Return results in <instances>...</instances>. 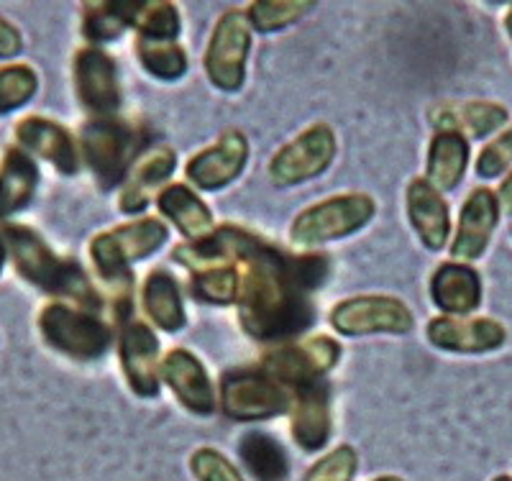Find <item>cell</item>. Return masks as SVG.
<instances>
[{"label": "cell", "mask_w": 512, "mask_h": 481, "mask_svg": "<svg viewBox=\"0 0 512 481\" xmlns=\"http://www.w3.org/2000/svg\"><path fill=\"white\" fill-rule=\"evenodd\" d=\"M510 164H512V126L507 128L500 139L492 141V144L479 154L477 174L479 177H484V180H492V177H500Z\"/></svg>", "instance_id": "cell-37"}, {"label": "cell", "mask_w": 512, "mask_h": 481, "mask_svg": "<svg viewBox=\"0 0 512 481\" xmlns=\"http://www.w3.org/2000/svg\"><path fill=\"white\" fill-rule=\"evenodd\" d=\"M13 136L18 141V149L31 151L44 162L54 164V169L62 174H75L80 169L75 139L57 121H49L44 116H26L16 123Z\"/></svg>", "instance_id": "cell-14"}, {"label": "cell", "mask_w": 512, "mask_h": 481, "mask_svg": "<svg viewBox=\"0 0 512 481\" xmlns=\"http://www.w3.org/2000/svg\"><path fill=\"white\" fill-rule=\"evenodd\" d=\"M249 141L241 131L231 128L210 149L200 151L187 162V180L200 190H221L233 182L246 167Z\"/></svg>", "instance_id": "cell-13"}, {"label": "cell", "mask_w": 512, "mask_h": 481, "mask_svg": "<svg viewBox=\"0 0 512 481\" xmlns=\"http://www.w3.org/2000/svg\"><path fill=\"white\" fill-rule=\"evenodd\" d=\"M292 438L308 453L320 451L331 438V395L323 379L292 389Z\"/></svg>", "instance_id": "cell-16"}, {"label": "cell", "mask_w": 512, "mask_h": 481, "mask_svg": "<svg viewBox=\"0 0 512 481\" xmlns=\"http://www.w3.org/2000/svg\"><path fill=\"white\" fill-rule=\"evenodd\" d=\"M341 346L328 336H315L300 343H282L269 348L262 359V371L277 379L282 387H305L323 379L336 366Z\"/></svg>", "instance_id": "cell-8"}, {"label": "cell", "mask_w": 512, "mask_h": 481, "mask_svg": "<svg viewBox=\"0 0 512 481\" xmlns=\"http://www.w3.org/2000/svg\"><path fill=\"white\" fill-rule=\"evenodd\" d=\"M128 29L123 0L118 3H85L82 6V34L90 41H113Z\"/></svg>", "instance_id": "cell-32"}, {"label": "cell", "mask_w": 512, "mask_h": 481, "mask_svg": "<svg viewBox=\"0 0 512 481\" xmlns=\"http://www.w3.org/2000/svg\"><path fill=\"white\" fill-rule=\"evenodd\" d=\"M175 164L177 157L169 146H159V149H154L149 157L141 159V162L131 169L126 187H123L121 192L123 213H141V210L149 205V195H152L154 187L162 185L169 174L175 172Z\"/></svg>", "instance_id": "cell-24"}, {"label": "cell", "mask_w": 512, "mask_h": 481, "mask_svg": "<svg viewBox=\"0 0 512 481\" xmlns=\"http://www.w3.org/2000/svg\"><path fill=\"white\" fill-rule=\"evenodd\" d=\"M141 300H144L146 315L162 331H180L185 325V308H182L180 290H177L175 279L169 277L167 272H154L146 277Z\"/></svg>", "instance_id": "cell-27"}, {"label": "cell", "mask_w": 512, "mask_h": 481, "mask_svg": "<svg viewBox=\"0 0 512 481\" xmlns=\"http://www.w3.org/2000/svg\"><path fill=\"white\" fill-rule=\"evenodd\" d=\"M374 481H402V479H397V476H382V479H374Z\"/></svg>", "instance_id": "cell-42"}, {"label": "cell", "mask_w": 512, "mask_h": 481, "mask_svg": "<svg viewBox=\"0 0 512 481\" xmlns=\"http://www.w3.org/2000/svg\"><path fill=\"white\" fill-rule=\"evenodd\" d=\"M507 34H510V39H512V8H510V13H507Z\"/></svg>", "instance_id": "cell-41"}, {"label": "cell", "mask_w": 512, "mask_h": 481, "mask_svg": "<svg viewBox=\"0 0 512 481\" xmlns=\"http://www.w3.org/2000/svg\"><path fill=\"white\" fill-rule=\"evenodd\" d=\"M241 461L256 481H285L287 456L282 446L267 433H246L239 443Z\"/></svg>", "instance_id": "cell-28"}, {"label": "cell", "mask_w": 512, "mask_h": 481, "mask_svg": "<svg viewBox=\"0 0 512 481\" xmlns=\"http://www.w3.org/2000/svg\"><path fill=\"white\" fill-rule=\"evenodd\" d=\"M75 90L80 103L98 118H108L121 105L116 64L100 49H82L75 57Z\"/></svg>", "instance_id": "cell-12"}, {"label": "cell", "mask_w": 512, "mask_h": 481, "mask_svg": "<svg viewBox=\"0 0 512 481\" xmlns=\"http://www.w3.org/2000/svg\"><path fill=\"white\" fill-rule=\"evenodd\" d=\"M249 47L251 31L244 13H223L210 36L208 49H205V72H208L210 82L226 93L239 90L244 85Z\"/></svg>", "instance_id": "cell-9"}, {"label": "cell", "mask_w": 512, "mask_h": 481, "mask_svg": "<svg viewBox=\"0 0 512 481\" xmlns=\"http://www.w3.org/2000/svg\"><path fill=\"white\" fill-rule=\"evenodd\" d=\"M497 218H500V200L495 198V192L487 187L474 190L461 210L459 231H456L451 254L464 261L479 259L492 238Z\"/></svg>", "instance_id": "cell-19"}, {"label": "cell", "mask_w": 512, "mask_h": 481, "mask_svg": "<svg viewBox=\"0 0 512 481\" xmlns=\"http://www.w3.org/2000/svg\"><path fill=\"white\" fill-rule=\"evenodd\" d=\"M144 136L134 123L123 118H93L82 126L80 149L82 159L93 169L95 180L103 187H116L126 182Z\"/></svg>", "instance_id": "cell-4"}, {"label": "cell", "mask_w": 512, "mask_h": 481, "mask_svg": "<svg viewBox=\"0 0 512 481\" xmlns=\"http://www.w3.org/2000/svg\"><path fill=\"white\" fill-rule=\"evenodd\" d=\"M236 261L244 264L239 300L241 323L249 336L287 341L308 331L315 318L308 292L326 282V256H290L244 231Z\"/></svg>", "instance_id": "cell-1"}, {"label": "cell", "mask_w": 512, "mask_h": 481, "mask_svg": "<svg viewBox=\"0 0 512 481\" xmlns=\"http://www.w3.org/2000/svg\"><path fill=\"white\" fill-rule=\"evenodd\" d=\"M126 8L128 26L139 31V39L152 41H175L180 34V13L172 3H128Z\"/></svg>", "instance_id": "cell-29"}, {"label": "cell", "mask_w": 512, "mask_h": 481, "mask_svg": "<svg viewBox=\"0 0 512 481\" xmlns=\"http://www.w3.org/2000/svg\"><path fill=\"white\" fill-rule=\"evenodd\" d=\"M24 49V39H21V31L0 16V59H13L21 54Z\"/></svg>", "instance_id": "cell-38"}, {"label": "cell", "mask_w": 512, "mask_h": 481, "mask_svg": "<svg viewBox=\"0 0 512 481\" xmlns=\"http://www.w3.org/2000/svg\"><path fill=\"white\" fill-rule=\"evenodd\" d=\"M39 185V169L24 149H8L0 159V221L24 210Z\"/></svg>", "instance_id": "cell-22"}, {"label": "cell", "mask_w": 512, "mask_h": 481, "mask_svg": "<svg viewBox=\"0 0 512 481\" xmlns=\"http://www.w3.org/2000/svg\"><path fill=\"white\" fill-rule=\"evenodd\" d=\"M162 377L172 387L177 400L195 415H210L216 410V395L208 371L185 348H172L162 361Z\"/></svg>", "instance_id": "cell-18"}, {"label": "cell", "mask_w": 512, "mask_h": 481, "mask_svg": "<svg viewBox=\"0 0 512 481\" xmlns=\"http://www.w3.org/2000/svg\"><path fill=\"white\" fill-rule=\"evenodd\" d=\"M159 341L149 325L139 320H128L121 331V364L128 384L136 395L157 397Z\"/></svg>", "instance_id": "cell-15"}, {"label": "cell", "mask_w": 512, "mask_h": 481, "mask_svg": "<svg viewBox=\"0 0 512 481\" xmlns=\"http://www.w3.org/2000/svg\"><path fill=\"white\" fill-rule=\"evenodd\" d=\"M313 8L308 0H259L249 6V26L256 31H280L285 26L295 24Z\"/></svg>", "instance_id": "cell-34"}, {"label": "cell", "mask_w": 512, "mask_h": 481, "mask_svg": "<svg viewBox=\"0 0 512 481\" xmlns=\"http://www.w3.org/2000/svg\"><path fill=\"white\" fill-rule=\"evenodd\" d=\"M507 333L502 323L489 318H433L428 323V341L443 351L456 354H484L505 343Z\"/></svg>", "instance_id": "cell-17"}, {"label": "cell", "mask_w": 512, "mask_h": 481, "mask_svg": "<svg viewBox=\"0 0 512 481\" xmlns=\"http://www.w3.org/2000/svg\"><path fill=\"white\" fill-rule=\"evenodd\" d=\"M495 481H512L510 476H500V479H495Z\"/></svg>", "instance_id": "cell-43"}, {"label": "cell", "mask_w": 512, "mask_h": 481, "mask_svg": "<svg viewBox=\"0 0 512 481\" xmlns=\"http://www.w3.org/2000/svg\"><path fill=\"white\" fill-rule=\"evenodd\" d=\"M374 215V200L361 192H349L310 205L297 215L290 228V238L297 246L313 249L326 241H336L367 226Z\"/></svg>", "instance_id": "cell-6"}, {"label": "cell", "mask_w": 512, "mask_h": 481, "mask_svg": "<svg viewBox=\"0 0 512 481\" xmlns=\"http://www.w3.org/2000/svg\"><path fill=\"white\" fill-rule=\"evenodd\" d=\"M221 407L231 420L251 423L282 415L292 407V395L262 369L228 371L221 382Z\"/></svg>", "instance_id": "cell-7"}, {"label": "cell", "mask_w": 512, "mask_h": 481, "mask_svg": "<svg viewBox=\"0 0 512 481\" xmlns=\"http://www.w3.org/2000/svg\"><path fill=\"white\" fill-rule=\"evenodd\" d=\"M157 205L169 221L175 223L177 231L185 238H190V244L205 241V238L213 236V231H216L208 205H205L187 185H169L167 190L159 195Z\"/></svg>", "instance_id": "cell-23"}, {"label": "cell", "mask_w": 512, "mask_h": 481, "mask_svg": "<svg viewBox=\"0 0 512 481\" xmlns=\"http://www.w3.org/2000/svg\"><path fill=\"white\" fill-rule=\"evenodd\" d=\"M39 333L54 351L77 361H93L103 356L113 338L111 328L103 320L67 302H52L41 310Z\"/></svg>", "instance_id": "cell-5"}, {"label": "cell", "mask_w": 512, "mask_h": 481, "mask_svg": "<svg viewBox=\"0 0 512 481\" xmlns=\"http://www.w3.org/2000/svg\"><path fill=\"white\" fill-rule=\"evenodd\" d=\"M136 54H139L144 70L159 80H177L187 72V57L175 41L139 39Z\"/></svg>", "instance_id": "cell-30"}, {"label": "cell", "mask_w": 512, "mask_h": 481, "mask_svg": "<svg viewBox=\"0 0 512 481\" xmlns=\"http://www.w3.org/2000/svg\"><path fill=\"white\" fill-rule=\"evenodd\" d=\"M331 325L344 336L408 333L413 328V313L397 297L364 295L338 302L331 310Z\"/></svg>", "instance_id": "cell-10"}, {"label": "cell", "mask_w": 512, "mask_h": 481, "mask_svg": "<svg viewBox=\"0 0 512 481\" xmlns=\"http://www.w3.org/2000/svg\"><path fill=\"white\" fill-rule=\"evenodd\" d=\"M359 466V456L351 446H338L336 451L326 453L318 464L310 466L305 481H351Z\"/></svg>", "instance_id": "cell-35"}, {"label": "cell", "mask_w": 512, "mask_h": 481, "mask_svg": "<svg viewBox=\"0 0 512 481\" xmlns=\"http://www.w3.org/2000/svg\"><path fill=\"white\" fill-rule=\"evenodd\" d=\"M500 208L505 213H512V174L500 185Z\"/></svg>", "instance_id": "cell-39"}, {"label": "cell", "mask_w": 512, "mask_h": 481, "mask_svg": "<svg viewBox=\"0 0 512 481\" xmlns=\"http://www.w3.org/2000/svg\"><path fill=\"white\" fill-rule=\"evenodd\" d=\"M408 215L415 233L431 251H438L448 241V205L441 192L428 180H413L408 187Z\"/></svg>", "instance_id": "cell-20"}, {"label": "cell", "mask_w": 512, "mask_h": 481, "mask_svg": "<svg viewBox=\"0 0 512 481\" xmlns=\"http://www.w3.org/2000/svg\"><path fill=\"white\" fill-rule=\"evenodd\" d=\"M6 261H8V246L3 233H0V272H3V267H6Z\"/></svg>", "instance_id": "cell-40"}, {"label": "cell", "mask_w": 512, "mask_h": 481, "mask_svg": "<svg viewBox=\"0 0 512 481\" xmlns=\"http://www.w3.org/2000/svg\"><path fill=\"white\" fill-rule=\"evenodd\" d=\"M167 236L169 231L162 221L144 218V221L126 223V226L95 236L90 244V256L100 277L126 292L134 282L131 264L162 249V244H167Z\"/></svg>", "instance_id": "cell-3"}, {"label": "cell", "mask_w": 512, "mask_h": 481, "mask_svg": "<svg viewBox=\"0 0 512 481\" xmlns=\"http://www.w3.org/2000/svg\"><path fill=\"white\" fill-rule=\"evenodd\" d=\"M39 80L29 64L11 62L0 67V116L24 108L34 98Z\"/></svg>", "instance_id": "cell-33"}, {"label": "cell", "mask_w": 512, "mask_h": 481, "mask_svg": "<svg viewBox=\"0 0 512 481\" xmlns=\"http://www.w3.org/2000/svg\"><path fill=\"white\" fill-rule=\"evenodd\" d=\"M190 469L198 481H244L231 461L216 448H200L192 453Z\"/></svg>", "instance_id": "cell-36"}, {"label": "cell", "mask_w": 512, "mask_h": 481, "mask_svg": "<svg viewBox=\"0 0 512 481\" xmlns=\"http://www.w3.org/2000/svg\"><path fill=\"white\" fill-rule=\"evenodd\" d=\"M192 295L203 302H216V305H231L239 300L241 279L236 267H208L198 269L192 277Z\"/></svg>", "instance_id": "cell-31"}, {"label": "cell", "mask_w": 512, "mask_h": 481, "mask_svg": "<svg viewBox=\"0 0 512 481\" xmlns=\"http://www.w3.org/2000/svg\"><path fill=\"white\" fill-rule=\"evenodd\" d=\"M431 297L448 318H461L482 302V279L466 264H443L431 279Z\"/></svg>", "instance_id": "cell-21"}, {"label": "cell", "mask_w": 512, "mask_h": 481, "mask_svg": "<svg viewBox=\"0 0 512 481\" xmlns=\"http://www.w3.org/2000/svg\"><path fill=\"white\" fill-rule=\"evenodd\" d=\"M333 154H336V136L326 123H315L274 154L269 162V177L277 185H300L328 169Z\"/></svg>", "instance_id": "cell-11"}, {"label": "cell", "mask_w": 512, "mask_h": 481, "mask_svg": "<svg viewBox=\"0 0 512 481\" xmlns=\"http://www.w3.org/2000/svg\"><path fill=\"white\" fill-rule=\"evenodd\" d=\"M0 233L6 238L13 267L26 282L39 287L41 292H49V295L67 297V300L75 302V308H98V292L93 290L88 274L82 272L77 261L54 254L44 244V238L26 226L6 223L0 228Z\"/></svg>", "instance_id": "cell-2"}, {"label": "cell", "mask_w": 512, "mask_h": 481, "mask_svg": "<svg viewBox=\"0 0 512 481\" xmlns=\"http://www.w3.org/2000/svg\"><path fill=\"white\" fill-rule=\"evenodd\" d=\"M469 162V144L454 131H438L428 149V182L441 190H454Z\"/></svg>", "instance_id": "cell-26"}, {"label": "cell", "mask_w": 512, "mask_h": 481, "mask_svg": "<svg viewBox=\"0 0 512 481\" xmlns=\"http://www.w3.org/2000/svg\"><path fill=\"white\" fill-rule=\"evenodd\" d=\"M433 126L441 131H454V134H469L472 139H482V136L492 134L495 128H500L507 121V111L497 103H482V100H472L464 105H443L431 113Z\"/></svg>", "instance_id": "cell-25"}]
</instances>
